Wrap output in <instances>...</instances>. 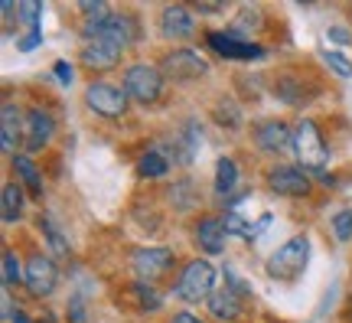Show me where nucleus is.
I'll return each instance as SVG.
<instances>
[{"label":"nucleus","mask_w":352,"mask_h":323,"mask_svg":"<svg viewBox=\"0 0 352 323\" xmlns=\"http://www.w3.org/2000/svg\"><path fill=\"white\" fill-rule=\"evenodd\" d=\"M209 313H212L215 320H235L241 313V298H239V291L232 284H222L219 291H215L212 298H209Z\"/></svg>","instance_id":"f3484780"},{"label":"nucleus","mask_w":352,"mask_h":323,"mask_svg":"<svg viewBox=\"0 0 352 323\" xmlns=\"http://www.w3.org/2000/svg\"><path fill=\"white\" fill-rule=\"evenodd\" d=\"M20 134H23V118H20L13 101H3V108H0V147H3V154L16 157Z\"/></svg>","instance_id":"dca6fc26"},{"label":"nucleus","mask_w":352,"mask_h":323,"mask_svg":"<svg viewBox=\"0 0 352 323\" xmlns=\"http://www.w3.org/2000/svg\"><path fill=\"white\" fill-rule=\"evenodd\" d=\"M0 10H3V23H10V13H13V3H10V0H3V3H0Z\"/></svg>","instance_id":"72a5a7b5"},{"label":"nucleus","mask_w":352,"mask_h":323,"mask_svg":"<svg viewBox=\"0 0 352 323\" xmlns=\"http://www.w3.org/2000/svg\"><path fill=\"white\" fill-rule=\"evenodd\" d=\"M124 92H127V98H134L138 105H153V101H160V95H164V72L147 63L127 65Z\"/></svg>","instance_id":"7ed1b4c3"},{"label":"nucleus","mask_w":352,"mask_h":323,"mask_svg":"<svg viewBox=\"0 0 352 323\" xmlns=\"http://www.w3.org/2000/svg\"><path fill=\"white\" fill-rule=\"evenodd\" d=\"M170 323H202V320H199V317H192V313H176Z\"/></svg>","instance_id":"473e14b6"},{"label":"nucleus","mask_w":352,"mask_h":323,"mask_svg":"<svg viewBox=\"0 0 352 323\" xmlns=\"http://www.w3.org/2000/svg\"><path fill=\"white\" fill-rule=\"evenodd\" d=\"M307 255H310V238L307 236L290 238V242H284V245L267 258V274L277 278V281H294V278H300L303 268H307Z\"/></svg>","instance_id":"f03ea898"},{"label":"nucleus","mask_w":352,"mask_h":323,"mask_svg":"<svg viewBox=\"0 0 352 323\" xmlns=\"http://www.w3.org/2000/svg\"><path fill=\"white\" fill-rule=\"evenodd\" d=\"M160 72L170 75V79H176V82H192V79L209 75V63L192 50H173L170 56H164Z\"/></svg>","instance_id":"39448f33"},{"label":"nucleus","mask_w":352,"mask_h":323,"mask_svg":"<svg viewBox=\"0 0 352 323\" xmlns=\"http://www.w3.org/2000/svg\"><path fill=\"white\" fill-rule=\"evenodd\" d=\"M52 118L43 108H30L23 118V137H26V150H43L52 140Z\"/></svg>","instance_id":"9b49d317"},{"label":"nucleus","mask_w":352,"mask_h":323,"mask_svg":"<svg viewBox=\"0 0 352 323\" xmlns=\"http://www.w3.org/2000/svg\"><path fill=\"white\" fill-rule=\"evenodd\" d=\"M173 251L170 249H144L134 255V271H138L140 281H160L170 268H173Z\"/></svg>","instance_id":"6e6552de"},{"label":"nucleus","mask_w":352,"mask_h":323,"mask_svg":"<svg viewBox=\"0 0 352 323\" xmlns=\"http://www.w3.org/2000/svg\"><path fill=\"white\" fill-rule=\"evenodd\" d=\"M209 46H212L219 56H226V59H261L264 50L258 46V43H241V39L235 37H222V33H209Z\"/></svg>","instance_id":"2eb2a0df"},{"label":"nucleus","mask_w":352,"mask_h":323,"mask_svg":"<svg viewBox=\"0 0 352 323\" xmlns=\"http://www.w3.org/2000/svg\"><path fill=\"white\" fill-rule=\"evenodd\" d=\"M267 187L280 196H307L310 193V176L300 167H274L267 174Z\"/></svg>","instance_id":"9d476101"},{"label":"nucleus","mask_w":352,"mask_h":323,"mask_svg":"<svg viewBox=\"0 0 352 323\" xmlns=\"http://www.w3.org/2000/svg\"><path fill=\"white\" fill-rule=\"evenodd\" d=\"M23 281H26V287H30L33 298H50L52 291H56V264H52L46 255L30 258L26 261Z\"/></svg>","instance_id":"0eeeda50"},{"label":"nucleus","mask_w":352,"mask_h":323,"mask_svg":"<svg viewBox=\"0 0 352 323\" xmlns=\"http://www.w3.org/2000/svg\"><path fill=\"white\" fill-rule=\"evenodd\" d=\"M333 232H336L340 242H349L352 238V209H342L333 216Z\"/></svg>","instance_id":"b1692460"},{"label":"nucleus","mask_w":352,"mask_h":323,"mask_svg":"<svg viewBox=\"0 0 352 323\" xmlns=\"http://www.w3.org/2000/svg\"><path fill=\"white\" fill-rule=\"evenodd\" d=\"M52 72H56V79H59L63 85H69V82H72V65L63 63V59H59V63L52 65Z\"/></svg>","instance_id":"c756f323"},{"label":"nucleus","mask_w":352,"mask_h":323,"mask_svg":"<svg viewBox=\"0 0 352 323\" xmlns=\"http://www.w3.org/2000/svg\"><path fill=\"white\" fill-rule=\"evenodd\" d=\"M254 144L267 154H284V150H294V131L284 121H264L254 131Z\"/></svg>","instance_id":"ddd939ff"},{"label":"nucleus","mask_w":352,"mask_h":323,"mask_svg":"<svg viewBox=\"0 0 352 323\" xmlns=\"http://www.w3.org/2000/svg\"><path fill=\"white\" fill-rule=\"evenodd\" d=\"M13 167H16V174L23 176L26 189H30V196L33 199H43V183H39V170L33 167L30 157H13Z\"/></svg>","instance_id":"aec40b11"},{"label":"nucleus","mask_w":352,"mask_h":323,"mask_svg":"<svg viewBox=\"0 0 352 323\" xmlns=\"http://www.w3.org/2000/svg\"><path fill=\"white\" fill-rule=\"evenodd\" d=\"M20 281V261L13 251H3V287H13Z\"/></svg>","instance_id":"393cba45"},{"label":"nucleus","mask_w":352,"mask_h":323,"mask_svg":"<svg viewBox=\"0 0 352 323\" xmlns=\"http://www.w3.org/2000/svg\"><path fill=\"white\" fill-rule=\"evenodd\" d=\"M226 236H228L226 219H219V216H202L199 222H196V242L209 255H219V251L226 249Z\"/></svg>","instance_id":"4468645a"},{"label":"nucleus","mask_w":352,"mask_h":323,"mask_svg":"<svg viewBox=\"0 0 352 323\" xmlns=\"http://www.w3.org/2000/svg\"><path fill=\"white\" fill-rule=\"evenodd\" d=\"M160 30H164L166 39H189L196 33V20H192V13L183 3H170L160 13Z\"/></svg>","instance_id":"f8f14e48"},{"label":"nucleus","mask_w":352,"mask_h":323,"mask_svg":"<svg viewBox=\"0 0 352 323\" xmlns=\"http://www.w3.org/2000/svg\"><path fill=\"white\" fill-rule=\"evenodd\" d=\"M121 46H114L108 39H88L82 46V65L91 69V72H108L114 65L121 63Z\"/></svg>","instance_id":"1a4fd4ad"},{"label":"nucleus","mask_w":352,"mask_h":323,"mask_svg":"<svg viewBox=\"0 0 352 323\" xmlns=\"http://www.w3.org/2000/svg\"><path fill=\"white\" fill-rule=\"evenodd\" d=\"M323 59H327L329 69H333L336 75H342V79H349L352 75V63L346 59V56H340V52H323Z\"/></svg>","instance_id":"a878e982"},{"label":"nucleus","mask_w":352,"mask_h":323,"mask_svg":"<svg viewBox=\"0 0 352 323\" xmlns=\"http://www.w3.org/2000/svg\"><path fill=\"white\" fill-rule=\"evenodd\" d=\"M138 170L144 176H164L166 174V160L160 157V154H157V150H151V154H144V157H140Z\"/></svg>","instance_id":"5701e85b"},{"label":"nucleus","mask_w":352,"mask_h":323,"mask_svg":"<svg viewBox=\"0 0 352 323\" xmlns=\"http://www.w3.org/2000/svg\"><path fill=\"white\" fill-rule=\"evenodd\" d=\"M196 10L199 13H219V10H226V3H196Z\"/></svg>","instance_id":"2f4dec72"},{"label":"nucleus","mask_w":352,"mask_h":323,"mask_svg":"<svg viewBox=\"0 0 352 323\" xmlns=\"http://www.w3.org/2000/svg\"><path fill=\"white\" fill-rule=\"evenodd\" d=\"M274 95L284 105H307L310 95H316V85H307L300 79H294V75H277L274 79Z\"/></svg>","instance_id":"a211bd4d"},{"label":"nucleus","mask_w":352,"mask_h":323,"mask_svg":"<svg viewBox=\"0 0 352 323\" xmlns=\"http://www.w3.org/2000/svg\"><path fill=\"white\" fill-rule=\"evenodd\" d=\"M127 298L138 304V311H157V307H160V294L153 291V284H144V281L131 287Z\"/></svg>","instance_id":"4be33fe9"},{"label":"nucleus","mask_w":352,"mask_h":323,"mask_svg":"<svg viewBox=\"0 0 352 323\" xmlns=\"http://www.w3.org/2000/svg\"><path fill=\"white\" fill-rule=\"evenodd\" d=\"M20 212H23V193L16 183H3V222L10 225L20 219Z\"/></svg>","instance_id":"412c9836"},{"label":"nucleus","mask_w":352,"mask_h":323,"mask_svg":"<svg viewBox=\"0 0 352 323\" xmlns=\"http://www.w3.org/2000/svg\"><path fill=\"white\" fill-rule=\"evenodd\" d=\"M215 121H222V125H226V121H232V125L239 127V125H241L239 108H235L232 101H226V105H219V108H215Z\"/></svg>","instance_id":"c85d7f7f"},{"label":"nucleus","mask_w":352,"mask_h":323,"mask_svg":"<svg viewBox=\"0 0 352 323\" xmlns=\"http://www.w3.org/2000/svg\"><path fill=\"white\" fill-rule=\"evenodd\" d=\"M329 37L340 39V43H349V33H346V30H329Z\"/></svg>","instance_id":"f704fd0d"},{"label":"nucleus","mask_w":352,"mask_h":323,"mask_svg":"<svg viewBox=\"0 0 352 323\" xmlns=\"http://www.w3.org/2000/svg\"><path fill=\"white\" fill-rule=\"evenodd\" d=\"M294 157L303 163V170H323V163L329 160L327 140L314 121H300L294 127Z\"/></svg>","instance_id":"20e7f679"},{"label":"nucleus","mask_w":352,"mask_h":323,"mask_svg":"<svg viewBox=\"0 0 352 323\" xmlns=\"http://www.w3.org/2000/svg\"><path fill=\"white\" fill-rule=\"evenodd\" d=\"M16 10H20V17H23V23L30 26V33H39V30H36V17H39V10H43V7H39V3H33V0H26V3H20Z\"/></svg>","instance_id":"cd10ccee"},{"label":"nucleus","mask_w":352,"mask_h":323,"mask_svg":"<svg viewBox=\"0 0 352 323\" xmlns=\"http://www.w3.org/2000/svg\"><path fill=\"white\" fill-rule=\"evenodd\" d=\"M215 294V268L206 258L189 261L179 281H176V298L186 300V304H202Z\"/></svg>","instance_id":"f257e3e1"},{"label":"nucleus","mask_w":352,"mask_h":323,"mask_svg":"<svg viewBox=\"0 0 352 323\" xmlns=\"http://www.w3.org/2000/svg\"><path fill=\"white\" fill-rule=\"evenodd\" d=\"M39 43H43V37H39V33H30V37H23V39H20V50H23V52H30V50H36Z\"/></svg>","instance_id":"7c9ffc66"},{"label":"nucleus","mask_w":352,"mask_h":323,"mask_svg":"<svg viewBox=\"0 0 352 323\" xmlns=\"http://www.w3.org/2000/svg\"><path fill=\"white\" fill-rule=\"evenodd\" d=\"M39 225L46 229V238H50L52 251H56V255H65V251H69V245L63 242V236H59V229H56V225H52L50 219H39Z\"/></svg>","instance_id":"bb28decb"},{"label":"nucleus","mask_w":352,"mask_h":323,"mask_svg":"<svg viewBox=\"0 0 352 323\" xmlns=\"http://www.w3.org/2000/svg\"><path fill=\"white\" fill-rule=\"evenodd\" d=\"M235 187H239V167H235L232 157H222V160L215 163V193L228 196Z\"/></svg>","instance_id":"6ab92c4d"},{"label":"nucleus","mask_w":352,"mask_h":323,"mask_svg":"<svg viewBox=\"0 0 352 323\" xmlns=\"http://www.w3.org/2000/svg\"><path fill=\"white\" fill-rule=\"evenodd\" d=\"M13 323H30V320H26V313H20V311H16V317H13Z\"/></svg>","instance_id":"c9c22d12"},{"label":"nucleus","mask_w":352,"mask_h":323,"mask_svg":"<svg viewBox=\"0 0 352 323\" xmlns=\"http://www.w3.org/2000/svg\"><path fill=\"white\" fill-rule=\"evenodd\" d=\"M85 101L91 112L104 114V118H118L127 108V92L118 85H108V82H91L85 88Z\"/></svg>","instance_id":"423d86ee"}]
</instances>
